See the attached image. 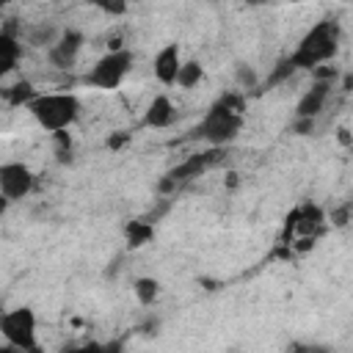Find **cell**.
<instances>
[{
  "label": "cell",
  "mask_w": 353,
  "mask_h": 353,
  "mask_svg": "<svg viewBox=\"0 0 353 353\" xmlns=\"http://www.w3.org/2000/svg\"><path fill=\"white\" fill-rule=\"evenodd\" d=\"M336 50H339V22L320 19L298 41L295 52L290 55V66L292 69H314L320 63H328L336 55Z\"/></svg>",
  "instance_id": "1"
},
{
  "label": "cell",
  "mask_w": 353,
  "mask_h": 353,
  "mask_svg": "<svg viewBox=\"0 0 353 353\" xmlns=\"http://www.w3.org/2000/svg\"><path fill=\"white\" fill-rule=\"evenodd\" d=\"M28 113L33 116V121L47 130V132H66L74 119L80 116V99L72 91H47V94H36L28 105Z\"/></svg>",
  "instance_id": "2"
},
{
  "label": "cell",
  "mask_w": 353,
  "mask_h": 353,
  "mask_svg": "<svg viewBox=\"0 0 353 353\" xmlns=\"http://www.w3.org/2000/svg\"><path fill=\"white\" fill-rule=\"evenodd\" d=\"M240 127H243V102L234 97H223L201 116L199 135L212 146H223L237 138Z\"/></svg>",
  "instance_id": "3"
},
{
  "label": "cell",
  "mask_w": 353,
  "mask_h": 353,
  "mask_svg": "<svg viewBox=\"0 0 353 353\" xmlns=\"http://www.w3.org/2000/svg\"><path fill=\"white\" fill-rule=\"evenodd\" d=\"M0 334L8 345L22 353H41L39 350V320L30 306H17L0 314Z\"/></svg>",
  "instance_id": "4"
},
{
  "label": "cell",
  "mask_w": 353,
  "mask_h": 353,
  "mask_svg": "<svg viewBox=\"0 0 353 353\" xmlns=\"http://www.w3.org/2000/svg\"><path fill=\"white\" fill-rule=\"evenodd\" d=\"M132 50L121 47V50H108L102 58L94 61V66L88 69L85 74V83L94 85V88H102V91H110V88H119L124 83V77L130 74L132 69Z\"/></svg>",
  "instance_id": "5"
},
{
  "label": "cell",
  "mask_w": 353,
  "mask_h": 353,
  "mask_svg": "<svg viewBox=\"0 0 353 353\" xmlns=\"http://www.w3.org/2000/svg\"><path fill=\"white\" fill-rule=\"evenodd\" d=\"M33 171L22 160H11L0 165V196L6 201H19L33 190Z\"/></svg>",
  "instance_id": "6"
},
{
  "label": "cell",
  "mask_w": 353,
  "mask_h": 353,
  "mask_svg": "<svg viewBox=\"0 0 353 353\" xmlns=\"http://www.w3.org/2000/svg\"><path fill=\"white\" fill-rule=\"evenodd\" d=\"M83 33L80 30H74V28H66L55 41H52V47H50V63L52 66H58V69H69L74 61H77V55H80V50H83Z\"/></svg>",
  "instance_id": "7"
},
{
  "label": "cell",
  "mask_w": 353,
  "mask_h": 353,
  "mask_svg": "<svg viewBox=\"0 0 353 353\" xmlns=\"http://www.w3.org/2000/svg\"><path fill=\"white\" fill-rule=\"evenodd\" d=\"M179 66H182L179 44H165V47H160L157 55H154V61H152V72H154L157 83H163V85H174V83H176Z\"/></svg>",
  "instance_id": "8"
},
{
  "label": "cell",
  "mask_w": 353,
  "mask_h": 353,
  "mask_svg": "<svg viewBox=\"0 0 353 353\" xmlns=\"http://www.w3.org/2000/svg\"><path fill=\"white\" fill-rule=\"evenodd\" d=\"M328 94H331V80H317L309 91H303V97L298 99V108H295V116L298 119H317L320 110L325 108L328 102Z\"/></svg>",
  "instance_id": "9"
},
{
  "label": "cell",
  "mask_w": 353,
  "mask_h": 353,
  "mask_svg": "<svg viewBox=\"0 0 353 353\" xmlns=\"http://www.w3.org/2000/svg\"><path fill=\"white\" fill-rule=\"evenodd\" d=\"M174 121V102L168 94H157L149 105H146V113H143V124L152 127V130H163Z\"/></svg>",
  "instance_id": "10"
},
{
  "label": "cell",
  "mask_w": 353,
  "mask_h": 353,
  "mask_svg": "<svg viewBox=\"0 0 353 353\" xmlns=\"http://www.w3.org/2000/svg\"><path fill=\"white\" fill-rule=\"evenodd\" d=\"M19 58H22L19 39L14 33H8V30H0V77L11 74L17 69V63H19Z\"/></svg>",
  "instance_id": "11"
},
{
  "label": "cell",
  "mask_w": 353,
  "mask_h": 353,
  "mask_svg": "<svg viewBox=\"0 0 353 353\" xmlns=\"http://www.w3.org/2000/svg\"><path fill=\"white\" fill-rule=\"evenodd\" d=\"M210 154L212 152H207V154H193V157H188L182 165H176V168H171L168 171V182L171 185H176V182H182V179H190V176H199L207 165H210Z\"/></svg>",
  "instance_id": "12"
},
{
  "label": "cell",
  "mask_w": 353,
  "mask_h": 353,
  "mask_svg": "<svg viewBox=\"0 0 353 353\" xmlns=\"http://www.w3.org/2000/svg\"><path fill=\"white\" fill-rule=\"evenodd\" d=\"M160 281L154 279V276H138L135 281H132V295L138 298V303L141 306H152L157 298H160Z\"/></svg>",
  "instance_id": "13"
},
{
  "label": "cell",
  "mask_w": 353,
  "mask_h": 353,
  "mask_svg": "<svg viewBox=\"0 0 353 353\" xmlns=\"http://www.w3.org/2000/svg\"><path fill=\"white\" fill-rule=\"evenodd\" d=\"M201 77H204V66H201V61H196V58H190V61H182V66H179V74H176V83L174 85H179V88H196L199 83H201Z\"/></svg>",
  "instance_id": "14"
},
{
  "label": "cell",
  "mask_w": 353,
  "mask_h": 353,
  "mask_svg": "<svg viewBox=\"0 0 353 353\" xmlns=\"http://www.w3.org/2000/svg\"><path fill=\"white\" fill-rule=\"evenodd\" d=\"M124 234H127V245L130 248H141L154 237V226L146 223V221H132V223H127Z\"/></svg>",
  "instance_id": "15"
},
{
  "label": "cell",
  "mask_w": 353,
  "mask_h": 353,
  "mask_svg": "<svg viewBox=\"0 0 353 353\" xmlns=\"http://www.w3.org/2000/svg\"><path fill=\"white\" fill-rule=\"evenodd\" d=\"M99 347H102V342H85V345H74L63 353H99Z\"/></svg>",
  "instance_id": "16"
},
{
  "label": "cell",
  "mask_w": 353,
  "mask_h": 353,
  "mask_svg": "<svg viewBox=\"0 0 353 353\" xmlns=\"http://www.w3.org/2000/svg\"><path fill=\"white\" fill-rule=\"evenodd\" d=\"M99 353H124V342H121V339H110V342H102Z\"/></svg>",
  "instance_id": "17"
},
{
  "label": "cell",
  "mask_w": 353,
  "mask_h": 353,
  "mask_svg": "<svg viewBox=\"0 0 353 353\" xmlns=\"http://www.w3.org/2000/svg\"><path fill=\"white\" fill-rule=\"evenodd\" d=\"M295 130H298V135H309L314 130V119H298Z\"/></svg>",
  "instance_id": "18"
},
{
  "label": "cell",
  "mask_w": 353,
  "mask_h": 353,
  "mask_svg": "<svg viewBox=\"0 0 353 353\" xmlns=\"http://www.w3.org/2000/svg\"><path fill=\"white\" fill-rule=\"evenodd\" d=\"M124 141H127V135H113V138H108V146L116 149V146H121Z\"/></svg>",
  "instance_id": "19"
},
{
  "label": "cell",
  "mask_w": 353,
  "mask_h": 353,
  "mask_svg": "<svg viewBox=\"0 0 353 353\" xmlns=\"http://www.w3.org/2000/svg\"><path fill=\"white\" fill-rule=\"evenodd\" d=\"M336 132H339V141H342V143L347 146V143H350V135H347V127H339Z\"/></svg>",
  "instance_id": "20"
},
{
  "label": "cell",
  "mask_w": 353,
  "mask_h": 353,
  "mask_svg": "<svg viewBox=\"0 0 353 353\" xmlns=\"http://www.w3.org/2000/svg\"><path fill=\"white\" fill-rule=\"evenodd\" d=\"M0 353H22V350H17L14 345H8V342H6V345H0Z\"/></svg>",
  "instance_id": "21"
}]
</instances>
